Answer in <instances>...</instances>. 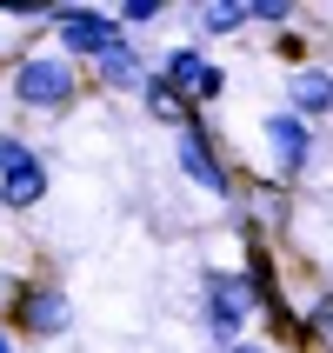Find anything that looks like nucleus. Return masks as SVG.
Instances as JSON below:
<instances>
[{
  "label": "nucleus",
  "mask_w": 333,
  "mask_h": 353,
  "mask_svg": "<svg viewBox=\"0 0 333 353\" xmlns=\"http://www.w3.org/2000/svg\"><path fill=\"white\" fill-rule=\"evenodd\" d=\"M74 94H80V80L60 54H34L14 67V100L34 107V114H60V107H74Z\"/></svg>",
  "instance_id": "1"
},
{
  "label": "nucleus",
  "mask_w": 333,
  "mask_h": 353,
  "mask_svg": "<svg viewBox=\"0 0 333 353\" xmlns=\"http://www.w3.org/2000/svg\"><path fill=\"white\" fill-rule=\"evenodd\" d=\"M54 34H60V60H107L127 40V27H120L114 14H100V7H54Z\"/></svg>",
  "instance_id": "2"
},
{
  "label": "nucleus",
  "mask_w": 333,
  "mask_h": 353,
  "mask_svg": "<svg viewBox=\"0 0 333 353\" xmlns=\"http://www.w3.org/2000/svg\"><path fill=\"white\" fill-rule=\"evenodd\" d=\"M47 200V167L20 134H0V207L7 214H34Z\"/></svg>",
  "instance_id": "3"
},
{
  "label": "nucleus",
  "mask_w": 333,
  "mask_h": 353,
  "mask_svg": "<svg viewBox=\"0 0 333 353\" xmlns=\"http://www.w3.org/2000/svg\"><path fill=\"white\" fill-rule=\"evenodd\" d=\"M200 287H207V300H200V327H207L220 347H234L240 327H247V314H254L247 280H240V274H200Z\"/></svg>",
  "instance_id": "4"
},
{
  "label": "nucleus",
  "mask_w": 333,
  "mask_h": 353,
  "mask_svg": "<svg viewBox=\"0 0 333 353\" xmlns=\"http://www.w3.org/2000/svg\"><path fill=\"white\" fill-rule=\"evenodd\" d=\"M27 340H54L74 327V307H67V294L60 287H47V280H27V287H14V314H7Z\"/></svg>",
  "instance_id": "5"
},
{
  "label": "nucleus",
  "mask_w": 333,
  "mask_h": 353,
  "mask_svg": "<svg viewBox=\"0 0 333 353\" xmlns=\"http://www.w3.org/2000/svg\"><path fill=\"white\" fill-rule=\"evenodd\" d=\"M160 80H167V87L187 100V107H207V100L227 94V67H214L200 47H174V54L160 60Z\"/></svg>",
  "instance_id": "6"
},
{
  "label": "nucleus",
  "mask_w": 333,
  "mask_h": 353,
  "mask_svg": "<svg viewBox=\"0 0 333 353\" xmlns=\"http://www.w3.org/2000/svg\"><path fill=\"white\" fill-rule=\"evenodd\" d=\"M180 174L194 180V187H207V194H220V200L234 194V174H227V160L214 154V134L200 127V114L180 127Z\"/></svg>",
  "instance_id": "7"
},
{
  "label": "nucleus",
  "mask_w": 333,
  "mask_h": 353,
  "mask_svg": "<svg viewBox=\"0 0 333 353\" xmlns=\"http://www.w3.org/2000/svg\"><path fill=\"white\" fill-rule=\"evenodd\" d=\"M267 147H274V160L287 174H300V167L314 160V127L300 114H287V107H274V114H267Z\"/></svg>",
  "instance_id": "8"
},
{
  "label": "nucleus",
  "mask_w": 333,
  "mask_h": 353,
  "mask_svg": "<svg viewBox=\"0 0 333 353\" xmlns=\"http://www.w3.org/2000/svg\"><path fill=\"white\" fill-rule=\"evenodd\" d=\"M287 114H300L307 127L333 114V67H300L287 80Z\"/></svg>",
  "instance_id": "9"
},
{
  "label": "nucleus",
  "mask_w": 333,
  "mask_h": 353,
  "mask_svg": "<svg viewBox=\"0 0 333 353\" xmlns=\"http://www.w3.org/2000/svg\"><path fill=\"white\" fill-rule=\"evenodd\" d=\"M100 80H107L114 94H134L140 80H147V60H140V47H134V40H120L114 54L100 60Z\"/></svg>",
  "instance_id": "10"
},
{
  "label": "nucleus",
  "mask_w": 333,
  "mask_h": 353,
  "mask_svg": "<svg viewBox=\"0 0 333 353\" xmlns=\"http://www.w3.org/2000/svg\"><path fill=\"white\" fill-rule=\"evenodd\" d=\"M140 100H147V114H154V120H174V127H187V120H194V107H187V100H180L160 74L140 80Z\"/></svg>",
  "instance_id": "11"
},
{
  "label": "nucleus",
  "mask_w": 333,
  "mask_h": 353,
  "mask_svg": "<svg viewBox=\"0 0 333 353\" xmlns=\"http://www.w3.org/2000/svg\"><path fill=\"white\" fill-rule=\"evenodd\" d=\"M194 27L200 34H240L247 27V0H207V7H194Z\"/></svg>",
  "instance_id": "12"
},
{
  "label": "nucleus",
  "mask_w": 333,
  "mask_h": 353,
  "mask_svg": "<svg viewBox=\"0 0 333 353\" xmlns=\"http://www.w3.org/2000/svg\"><path fill=\"white\" fill-rule=\"evenodd\" d=\"M300 334H307V340H327V347H333V287H327V294L314 300V307H307V320H300Z\"/></svg>",
  "instance_id": "13"
},
{
  "label": "nucleus",
  "mask_w": 333,
  "mask_h": 353,
  "mask_svg": "<svg viewBox=\"0 0 333 353\" xmlns=\"http://www.w3.org/2000/svg\"><path fill=\"white\" fill-rule=\"evenodd\" d=\"M247 20H260V27H287V20H294V0H247Z\"/></svg>",
  "instance_id": "14"
},
{
  "label": "nucleus",
  "mask_w": 333,
  "mask_h": 353,
  "mask_svg": "<svg viewBox=\"0 0 333 353\" xmlns=\"http://www.w3.org/2000/svg\"><path fill=\"white\" fill-rule=\"evenodd\" d=\"M160 14H167V7H160V0H127V7H120V27H147V20H160Z\"/></svg>",
  "instance_id": "15"
},
{
  "label": "nucleus",
  "mask_w": 333,
  "mask_h": 353,
  "mask_svg": "<svg viewBox=\"0 0 333 353\" xmlns=\"http://www.w3.org/2000/svg\"><path fill=\"white\" fill-rule=\"evenodd\" d=\"M274 54H280V60H294V74H300V67H307V40H300V34H280V40H274Z\"/></svg>",
  "instance_id": "16"
},
{
  "label": "nucleus",
  "mask_w": 333,
  "mask_h": 353,
  "mask_svg": "<svg viewBox=\"0 0 333 353\" xmlns=\"http://www.w3.org/2000/svg\"><path fill=\"white\" fill-rule=\"evenodd\" d=\"M0 353H20V347H14V334H7V327H0Z\"/></svg>",
  "instance_id": "17"
},
{
  "label": "nucleus",
  "mask_w": 333,
  "mask_h": 353,
  "mask_svg": "<svg viewBox=\"0 0 333 353\" xmlns=\"http://www.w3.org/2000/svg\"><path fill=\"white\" fill-rule=\"evenodd\" d=\"M227 353H260V347H247V340H234V347H227Z\"/></svg>",
  "instance_id": "18"
}]
</instances>
